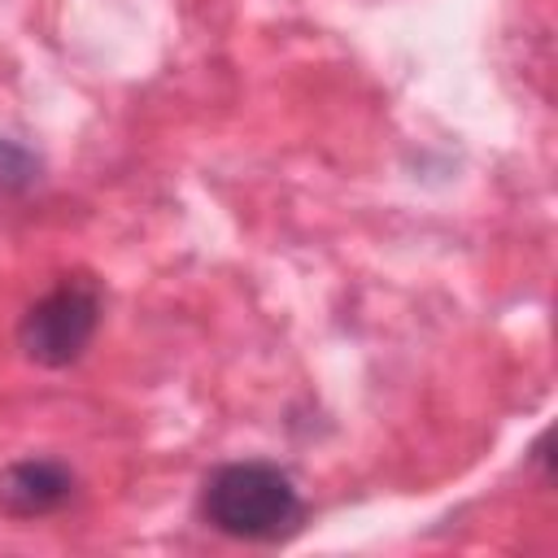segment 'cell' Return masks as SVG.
Instances as JSON below:
<instances>
[{
  "label": "cell",
  "mask_w": 558,
  "mask_h": 558,
  "mask_svg": "<svg viewBox=\"0 0 558 558\" xmlns=\"http://www.w3.org/2000/svg\"><path fill=\"white\" fill-rule=\"evenodd\" d=\"M201 514L231 541H283L301 527V493L275 462H222L201 488Z\"/></svg>",
  "instance_id": "cell-1"
},
{
  "label": "cell",
  "mask_w": 558,
  "mask_h": 558,
  "mask_svg": "<svg viewBox=\"0 0 558 558\" xmlns=\"http://www.w3.org/2000/svg\"><path fill=\"white\" fill-rule=\"evenodd\" d=\"M74 497V471L52 458H22L0 471V506L13 519H39Z\"/></svg>",
  "instance_id": "cell-3"
},
{
  "label": "cell",
  "mask_w": 558,
  "mask_h": 558,
  "mask_svg": "<svg viewBox=\"0 0 558 558\" xmlns=\"http://www.w3.org/2000/svg\"><path fill=\"white\" fill-rule=\"evenodd\" d=\"M100 327V292L92 279H61L17 323V344L39 366H70L87 353Z\"/></svg>",
  "instance_id": "cell-2"
},
{
  "label": "cell",
  "mask_w": 558,
  "mask_h": 558,
  "mask_svg": "<svg viewBox=\"0 0 558 558\" xmlns=\"http://www.w3.org/2000/svg\"><path fill=\"white\" fill-rule=\"evenodd\" d=\"M39 179V161L35 153H26L17 140L0 135V192H22Z\"/></svg>",
  "instance_id": "cell-4"
}]
</instances>
